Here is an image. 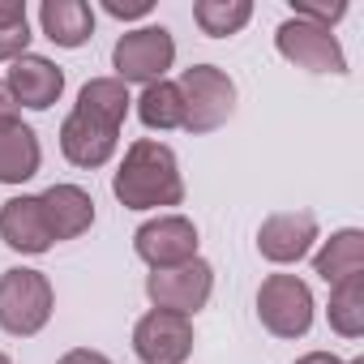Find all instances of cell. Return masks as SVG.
<instances>
[{"instance_id": "19", "label": "cell", "mask_w": 364, "mask_h": 364, "mask_svg": "<svg viewBox=\"0 0 364 364\" xmlns=\"http://www.w3.org/2000/svg\"><path fill=\"white\" fill-rule=\"evenodd\" d=\"M137 120L146 124V129H159V133H167V129H180L185 124V103H180V86L176 82H150V86H141V95H137Z\"/></svg>"}, {"instance_id": "10", "label": "cell", "mask_w": 364, "mask_h": 364, "mask_svg": "<svg viewBox=\"0 0 364 364\" xmlns=\"http://www.w3.org/2000/svg\"><path fill=\"white\" fill-rule=\"evenodd\" d=\"M317 245V219L309 210H279L257 228V253L274 266H296Z\"/></svg>"}, {"instance_id": "9", "label": "cell", "mask_w": 364, "mask_h": 364, "mask_svg": "<svg viewBox=\"0 0 364 364\" xmlns=\"http://www.w3.org/2000/svg\"><path fill=\"white\" fill-rule=\"evenodd\" d=\"M133 355L141 364H185L193 355V321L180 313L150 309L133 326Z\"/></svg>"}, {"instance_id": "12", "label": "cell", "mask_w": 364, "mask_h": 364, "mask_svg": "<svg viewBox=\"0 0 364 364\" xmlns=\"http://www.w3.org/2000/svg\"><path fill=\"white\" fill-rule=\"evenodd\" d=\"M120 146V129L103 124V120H90L82 112H69L65 124H60V154L73 163V167H103Z\"/></svg>"}, {"instance_id": "21", "label": "cell", "mask_w": 364, "mask_h": 364, "mask_svg": "<svg viewBox=\"0 0 364 364\" xmlns=\"http://www.w3.org/2000/svg\"><path fill=\"white\" fill-rule=\"evenodd\" d=\"M249 18H253V0H198L193 5V22L210 39L240 35L249 26Z\"/></svg>"}, {"instance_id": "24", "label": "cell", "mask_w": 364, "mask_h": 364, "mask_svg": "<svg viewBox=\"0 0 364 364\" xmlns=\"http://www.w3.org/2000/svg\"><path fill=\"white\" fill-rule=\"evenodd\" d=\"M103 9L120 22H133V18H146L154 9V0H103Z\"/></svg>"}, {"instance_id": "6", "label": "cell", "mask_w": 364, "mask_h": 364, "mask_svg": "<svg viewBox=\"0 0 364 364\" xmlns=\"http://www.w3.org/2000/svg\"><path fill=\"white\" fill-rule=\"evenodd\" d=\"M210 291H215V270L202 257H193L185 266H171V270H150L146 274L150 304L163 309V313H180V317H189V321H193L198 309H206Z\"/></svg>"}, {"instance_id": "2", "label": "cell", "mask_w": 364, "mask_h": 364, "mask_svg": "<svg viewBox=\"0 0 364 364\" xmlns=\"http://www.w3.org/2000/svg\"><path fill=\"white\" fill-rule=\"evenodd\" d=\"M56 309V291L52 279L43 270H26L14 266L0 274V330L14 338H31L52 321Z\"/></svg>"}, {"instance_id": "11", "label": "cell", "mask_w": 364, "mask_h": 364, "mask_svg": "<svg viewBox=\"0 0 364 364\" xmlns=\"http://www.w3.org/2000/svg\"><path fill=\"white\" fill-rule=\"evenodd\" d=\"M5 86H9V95H14L18 107L48 112V107L65 95V69H60L56 60H48V56L26 52V56H18V60L9 65Z\"/></svg>"}, {"instance_id": "5", "label": "cell", "mask_w": 364, "mask_h": 364, "mask_svg": "<svg viewBox=\"0 0 364 364\" xmlns=\"http://www.w3.org/2000/svg\"><path fill=\"white\" fill-rule=\"evenodd\" d=\"M313 291L296 274H266L257 287V321L274 338H304L313 330Z\"/></svg>"}, {"instance_id": "22", "label": "cell", "mask_w": 364, "mask_h": 364, "mask_svg": "<svg viewBox=\"0 0 364 364\" xmlns=\"http://www.w3.org/2000/svg\"><path fill=\"white\" fill-rule=\"evenodd\" d=\"M31 18H26V0H0V60H18L31 48Z\"/></svg>"}, {"instance_id": "28", "label": "cell", "mask_w": 364, "mask_h": 364, "mask_svg": "<svg viewBox=\"0 0 364 364\" xmlns=\"http://www.w3.org/2000/svg\"><path fill=\"white\" fill-rule=\"evenodd\" d=\"M0 364H14V360H9V355H5V351H0Z\"/></svg>"}, {"instance_id": "14", "label": "cell", "mask_w": 364, "mask_h": 364, "mask_svg": "<svg viewBox=\"0 0 364 364\" xmlns=\"http://www.w3.org/2000/svg\"><path fill=\"white\" fill-rule=\"evenodd\" d=\"M39 206H43V219H48V232L56 245L86 236L95 223V198L82 185H52L39 193Z\"/></svg>"}, {"instance_id": "17", "label": "cell", "mask_w": 364, "mask_h": 364, "mask_svg": "<svg viewBox=\"0 0 364 364\" xmlns=\"http://www.w3.org/2000/svg\"><path fill=\"white\" fill-rule=\"evenodd\" d=\"M313 274L326 279L330 287L351 279V274H364V232L360 228H343L330 240H321V249L313 253Z\"/></svg>"}, {"instance_id": "18", "label": "cell", "mask_w": 364, "mask_h": 364, "mask_svg": "<svg viewBox=\"0 0 364 364\" xmlns=\"http://www.w3.org/2000/svg\"><path fill=\"white\" fill-rule=\"evenodd\" d=\"M129 107H133V99H129V86H124V82H116V77H90V82L82 86L73 112H82V116H90V120H103V124L120 129L124 116H129Z\"/></svg>"}, {"instance_id": "16", "label": "cell", "mask_w": 364, "mask_h": 364, "mask_svg": "<svg viewBox=\"0 0 364 364\" xmlns=\"http://www.w3.org/2000/svg\"><path fill=\"white\" fill-rule=\"evenodd\" d=\"M39 26L56 48H82L95 35V9L86 0H43Z\"/></svg>"}, {"instance_id": "29", "label": "cell", "mask_w": 364, "mask_h": 364, "mask_svg": "<svg viewBox=\"0 0 364 364\" xmlns=\"http://www.w3.org/2000/svg\"><path fill=\"white\" fill-rule=\"evenodd\" d=\"M343 364H364V360H360V355H355V360H343Z\"/></svg>"}, {"instance_id": "27", "label": "cell", "mask_w": 364, "mask_h": 364, "mask_svg": "<svg viewBox=\"0 0 364 364\" xmlns=\"http://www.w3.org/2000/svg\"><path fill=\"white\" fill-rule=\"evenodd\" d=\"M296 364H343L338 355H330V351H309V355H300Z\"/></svg>"}, {"instance_id": "8", "label": "cell", "mask_w": 364, "mask_h": 364, "mask_svg": "<svg viewBox=\"0 0 364 364\" xmlns=\"http://www.w3.org/2000/svg\"><path fill=\"white\" fill-rule=\"evenodd\" d=\"M133 253L150 270H171L198 257V228L185 215H159L133 232Z\"/></svg>"}, {"instance_id": "26", "label": "cell", "mask_w": 364, "mask_h": 364, "mask_svg": "<svg viewBox=\"0 0 364 364\" xmlns=\"http://www.w3.org/2000/svg\"><path fill=\"white\" fill-rule=\"evenodd\" d=\"M9 120H18V103H14V95H9V86H5V77H0V124H9Z\"/></svg>"}, {"instance_id": "23", "label": "cell", "mask_w": 364, "mask_h": 364, "mask_svg": "<svg viewBox=\"0 0 364 364\" xmlns=\"http://www.w3.org/2000/svg\"><path fill=\"white\" fill-rule=\"evenodd\" d=\"M291 18H304V22H313V26H326V31H334V22H343L347 18V5L338 0V5H291Z\"/></svg>"}, {"instance_id": "25", "label": "cell", "mask_w": 364, "mask_h": 364, "mask_svg": "<svg viewBox=\"0 0 364 364\" xmlns=\"http://www.w3.org/2000/svg\"><path fill=\"white\" fill-rule=\"evenodd\" d=\"M56 364H112L103 351H90V347H73V351H65Z\"/></svg>"}, {"instance_id": "7", "label": "cell", "mask_w": 364, "mask_h": 364, "mask_svg": "<svg viewBox=\"0 0 364 364\" xmlns=\"http://www.w3.org/2000/svg\"><path fill=\"white\" fill-rule=\"evenodd\" d=\"M274 48L283 60H291L296 69H309V73H347V56H343V43L334 39V31L326 26H313L304 18H287L279 31H274Z\"/></svg>"}, {"instance_id": "13", "label": "cell", "mask_w": 364, "mask_h": 364, "mask_svg": "<svg viewBox=\"0 0 364 364\" xmlns=\"http://www.w3.org/2000/svg\"><path fill=\"white\" fill-rule=\"evenodd\" d=\"M0 240H5L14 253H31V257L48 253L56 245L52 232H48V219H43L39 198L22 193V198H9L5 206H0Z\"/></svg>"}, {"instance_id": "4", "label": "cell", "mask_w": 364, "mask_h": 364, "mask_svg": "<svg viewBox=\"0 0 364 364\" xmlns=\"http://www.w3.org/2000/svg\"><path fill=\"white\" fill-rule=\"evenodd\" d=\"M176 65V39L167 26H137V31H124L112 48V69H116V82H137V86H150V82H163L167 69Z\"/></svg>"}, {"instance_id": "3", "label": "cell", "mask_w": 364, "mask_h": 364, "mask_svg": "<svg viewBox=\"0 0 364 364\" xmlns=\"http://www.w3.org/2000/svg\"><path fill=\"white\" fill-rule=\"evenodd\" d=\"M180 103H185V124L189 133H215L219 124L232 120L236 112V82L219 65H193L180 73Z\"/></svg>"}, {"instance_id": "20", "label": "cell", "mask_w": 364, "mask_h": 364, "mask_svg": "<svg viewBox=\"0 0 364 364\" xmlns=\"http://www.w3.org/2000/svg\"><path fill=\"white\" fill-rule=\"evenodd\" d=\"M330 330L338 338H360L364 334V274H351L330 287Z\"/></svg>"}, {"instance_id": "15", "label": "cell", "mask_w": 364, "mask_h": 364, "mask_svg": "<svg viewBox=\"0 0 364 364\" xmlns=\"http://www.w3.org/2000/svg\"><path fill=\"white\" fill-rule=\"evenodd\" d=\"M43 146L39 133L22 120L0 124V185H26L31 176H39Z\"/></svg>"}, {"instance_id": "1", "label": "cell", "mask_w": 364, "mask_h": 364, "mask_svg": "<svg viewBox=\"0 0 364 364\" xmlns=\"http://www.w3.org/2000/svg\"><path fill=\"white\" fill-rule=\"evenodd\" d=\"M112 193L124 210H159V206H180L185 202V180H180V159L167 141L137 137L116 176H112Z\"/></svg>"}]
</instances>
